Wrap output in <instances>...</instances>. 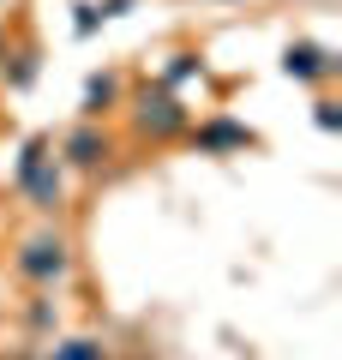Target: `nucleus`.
<instances>
[{"mask_svg":"<svg viewBox=\"0 0 342 360\" xmlns=\"http://www.w3.org/2000/svg\"><path fill=\"white\" fill-rule=\"evenodd\" d=\"M312 120H318V132H342V103L318 90V103H312Z\"/></svg>","mask_w":342,"mask_h":360,"instance_id":"14","label":"nucleus"},{"mask_svg":"<svg viewBox=\"0 0 342 360\" xmlns=\"http://www.w3.org/2000/svg\"><path fill=\"white\" fill-rule=\"evenodd\" d=\"M72 270H78V252H72V240H66L61 229H37L30 240H18V252H13V276L30 283V288H66Z\"/></svg>","mask_w":342,"mask_h":360,"instance_id":"2","label":"nucleus"},{"mask_svg":"<svg viewBox=\"0 0 342 360\" xmlns=\"http://www.w3.org/2000/svg\"><path fill=\"white\" fill-rule=\"evenodd\" d=\"M336 72H342L336 49H324V42H312V37H294L289 49H282V78H294V84H306V90H324Z\"/></svg>","mask_w":342,"mask_h":360,"instance_id":"5","label":"nucleus"},{"mask_svg":"<svg viewBox=\"0 0 342 360\" xmlns=\"http://www.w3.org/2000/svg\"><path fill=\"white\" fill-rule=\"evenodd\" d=\"M18 193H25V205L37 210V217H61L66 210V168H61V156H42L37 168H25V174H18Z\"/></svg>","mask_w":342,"mask_h":360,"instance_id":"6","label":"nucleus"},{"mask_svg":"<svg viewBox=\"0 0 342 360\" xmlns=\"http://www.w3.org/2000/svg\"><path fill=\"white\" fill-rule=\"evenodd\" d=\"M37 360H114V354H108L102 336H54Z\"/></svg>","mask_w":342,"mask_h":360,"instance_id":"11","label":"nucleus"},{"mask_svg":"<svg viewBox=\"0 0 342 360\" xmlns=\"http://www.w3.org/2000/svg\"><path fill=\"white\" fill-rule=\"evenodd\" d=\"M156 84H168V90L204 84V54H198V49H175V54L163 60V72H156Z\"/></svg>","mask_w":342,"mask_h":360,"instance_id":"9","label":"nucleus"},{"mask_svg":"<svg viewBox=\"0 0 342 360\" xmlns=\"http://www.w3.org/2000/svg\"><path fill=\"white\" fill-rule=\"evenodd\" d=\"M0 54H6V25H0Z\"/></svg>","mask_w":342,"mask_h":360,"instance_id":"16","label":"nucleus"},{"mask_svg":"<svg viewBox=\"0 0 342 360\" xmlns=\"http://www.w3.org/2000/svg\"><path fill=\"white\" fill-rule=\"evenodd\" d=\"M96 13L114 25V18H127V13H132V0H96Z\"/></svg>","mask_w":342,"mask_h":360,"instance_id":"15","label":"nucleus"},{"mask_svg":"<svg viewBox=\"0 0 342 360\" xmlns=\"http://www.w3.org/2000/svg\"><path fill=\"white\" fill-rule=\"evenodd\" d=\"M102 25H108V18L96 13V0H78V6H72V37H78V42H90Z\"/></svg>","mask_w":342,"mask_h":360,"instance_id":"13","label":"nucleus"},{"mask_svg":"<svg viewBox=\"0 0 342 360\" xmlns=\"http://www.w3.org/2000/svg\"><path fill=\"white\" fill-rule=\"evenodd\" d=\"M180 139L198 156H246V150H258V132L246 127V120H234V115H204V120H192Z\"/></svg>","mask_w":342,"mask_h":360,"instance_id":"4","label":"nucleus"},{"mask_svg":"<svg viewBox=\"0 0 342 360\" xmlns=\"http://www.w3.org/2000/svg\"><path fill=\"white\" fill-rule=\"evenodd\" d=\"M42 156H54V132H30V139H25V150H18V168H13V180L25 174V168H37Z\"/></svg>","mask_w":342,"mask_h":360,"instance_id":"12","label":"nucleus"},{"mask_svg":"<svg viewBox=\"0 0 342 360\" xmlns=\"http://www.w3.org/2000/svg\"><path fill=\"white\" fill-rule=\"evenodd\" d=\"M120 103H127V78H120V72H90L84 78V96H78V115H84V120H108Z\"/></svg>","mask_w":342,"mask_h":360,"instance_id":"7","label":"nucleus"},{"mask_svg":"<svg viewBox=\"0 0 342 360\" xmlns=\"http://www.w3.org/2000/svg\"><path fill=\"white\" fill-rule=\"evenodd\" d=\"M25 330L30 336H61V300H54V288H37L25 300Z\"/></svg>","mask_w":342,"mask_h":360,"instance_id":"10","label":"nucleus"},{"mask_svg":"<svg viewBox=\"0 0 342 360\" xmlns=\"http://www.w3.org/2000/svg\"><path fill=\"white\" fill-rule=\"evenodd\" d=\"M37 72H42L37 42H18V49H6V54H0V78H6V96H25V90L37 84Z\"/></svg>","mask_w":342,"mask_h":360,"instance_id":"8","label":"nucleus"},{"mask_svg":"<svg viewBox=\"0 0 342 360\" xmlns=\"http://www.w3.org/2000/svg\"><path fill=\"white\" fill-rule=\"evenodd\" d=\"M114 150H120V139H114L102 120H78V127H66V139L54 144V156H61L66 174H102V168L114 162Z\"/></svg>","mask_w":342,"mask_h":360,"instance_id":"3","label":"nucleus"},{"mask_svg":"<svg viewBox=\"0 0 342 360\" xmlns=\"http://www.w3.org/2000/svg\"><path fill=\"white\" fill-rule=\"evenodd\" d=\"M127 120H132V132H139L144 144H175L180 132L192 127V108L180 103V90H168V84H127Z\"/></svg>","mask_w":342,"mask_h":360,"instance_id":"1","label":"nucleus"}]
</instances>
